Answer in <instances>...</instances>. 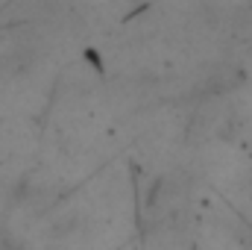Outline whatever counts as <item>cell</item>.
Instances as JSON below:
<instances>
[{
	"instance_id": "obj_1",
	"label": "cell",
	"mask_w": 252,
	"mask_h": 250,
	"mask_svg": "<svg viewBox=\"0 0 252 250\" xmlns=\"http://www.w3.org/2000/svg\"><path fill=\"white\" fill-rule=\"evenodd\" d=\"M0 250H21V248H18V245H15L6 233H0Z\"/></svg>"
}]
</instances>
